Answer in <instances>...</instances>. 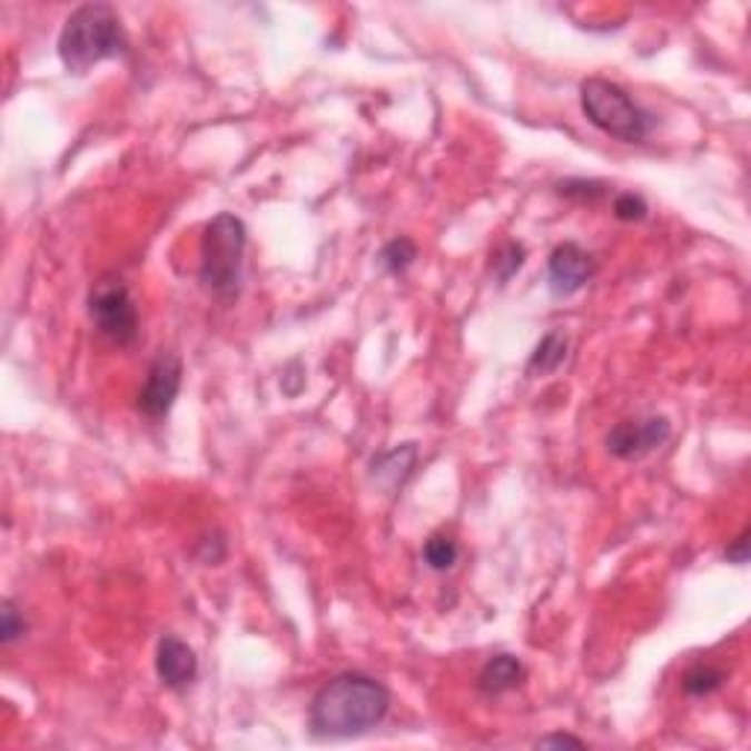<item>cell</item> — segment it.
I'll use <instances>...</instances> for the list:
<instances>
[{
  "instance_id": "obj_1",
  "label": "cell",
  "mask_w": 751,
  "mask_h": 751,
  "mask_svg": "<svg viewBox=\"0 0 751 751\" xmlns=\"http://www.w3.org/2000/svg\"><path fill=\"white\" fill-rule=\"evenodd\" d=\"M391 690L364 672H340L308 704V734L315 740H349L385 722Z\"/></svg>"
},
{
  "instance_id": "obj_2",
  "label": "cell",
  "mask_w": 751,
  "mask_h": 751,
  "mask_svg": "<svg viewBox=\"0 0 751 751\" xmlns=\"http://www.w3.org/2000/svg\"><path fill=\"white\" fill-rule=\"evenodd\" d=\"M130 41L121 16L109 3H82L66 18L57 41V53L68 73H89L91 68L127 53Z\"/></svg>"
},
{
  "instance_id": "obj_3",
  "label": "cell",
  "mask_w": 751,
  "mask_h": 751,
  "mask_svg": "<svg viewBox=\"0 0 751 751\" xmlns=\"http://www.w3.org/2000/svg\"><path fill=\"white\" fill-rule=\"evenodd\" d=\"M244 250H247V227L233 211H220L206 224L200 238V276L202 288L211 297L233 303L244 285Z\"/></svg>"
},
{
  "instance_id": "obj_4",
  "label": "cell",
  "mask_w": 751,
  "mask_h": 751,
  "mask_svg": "<svg viewBox=\"0 0 751 751\" xmlns=\"http://www.w3.org/2000/svg\"><path fill=\"white\" fill-rule=\"evenodd\" d=\"M579 95H582L584 118L605 136L625 145H640L652 136L654 118L616 82L605 77H590L582 82Z\"/></svg>"
},
{
  "instance_id": "obj_5",
  "label": "cell",
  "mask_w": 751,
  "mask_h": 751,
  "mask_svg": "<svg viewBox=\"0 0 751 751\" xmlns=\"http://www.w3.org/2000/svg\"><path fill=\"white\" fill-rule=\"evenodd\" d=\"M89 317L95 329L115 347H132L138 340V306L130 288L118 276H103L89 294Z\"/></svg>"
},
{
  "instance_id": "obj_6",
  "label": "cell",
  "mask_w": 751,
  "mask_h": 751,
  "mask_svg": "<svg viewBox=\"0 0 751 751\" xmlns=\"http://www.w3.org/2000/svg\"><path fill=\"white\" fill-rule=\"evenodd\" d=\"M672 435V423L661 414L652 417H631V421H620L605 437L607 453L620 461H640L652 455L654 449H661Z\"/></svg>"
},
{
  "instance_id": "obj_7",
  "label": "cell",
  "mask_w": 751,
  "mask_h": 751,
  "mask_svg": "<svg viewBox=\"0 0 751 751\" xmlns=\"http://www.w3.org/2000/svg\"><path fill=\"white\" fill-rule=\"evenodd\" d=\"M179 388H182V362L177 353L162 349L147 370L145 388L138 391V412L150 421H162L177 403Z\"/></svg>"
},
{
  "instance_id": "obj_8",
  "label": "cell",
  "mask_w": 751,
  "mask_h": 751,
  "mask_svg": "<svg viewBox=\"0 0 751 751\" xmlns=\"http://www.w3.org/2000/svg\"><path fill=\"white\" fill-rule=\"evenodd\" d=\"M596 274V261L584 247L575 241L557 244L550 253V270H546V285L555 299H566L579 294L584 285Z\"/></svg>"
},
{
  "instance_id": "obj_9",
  "label": "cell",
  "mask_w": 751,
  "mask_h": 751,
  "mask_svg": "<svg viewBox=\"0 0 751 751\" xmlns=\"http://www.w3.org/2000/svg\"><path fill=\"white\" fill-rule=\"evenodd\" d=\"M156 675L174 693H186L188 686L197 681V675H200L197 652L188 646L186 640H179L177 634H165L159 640V646H156Z\"/></svg>"
},
{
  "instance_id": "obj_10",
  "label": "cell",
  "mask_w": 751,
  "mask_h": 751,
  "mask_svg": "<svg viewBox=\"0 0 751 751\" xmlns=\"http://www.w3.org/2000/svg\"><path fill=\"white\" fill-rule=\"evenodd\" d=\"M417 458H421V449H417L414 441L394 446L388 453H379L370 461V482L394 496V493L403 491L405 482L414 476Z\"/></svg>"
},
{
  "instance_id": "obj_11",
  "label": "cell",
  "mask_w": 751,
  "mask_h": 751,
  "mask_svg": "<svg viewBox=\"0 0 751 751\" xmlns=\"http://www.w3.org/2000/svg\"><path fill=\"white\" fill-rule=\"evenodd\" d=\"M525 679V666L517 654H493L478 672L476 686L485 695H502L517 690Z\"/></svg>"
},
{
  "instance_id": "obj_12",
  "label": "cell",
  "mask_w": 751,
  "mask_h": 751,
  "mask_svg": "<svg viewBox=\"0 0 751 751\" xmlns=\"http://www.w3.org/2000/svg\"><path fill=\"white\" fill-rule=\"evenodd\" d=\"M566 353H570V338L566 332L552 329L541 338V344L534 347V353L525 362V373L528 376H552L555 370H561V364L566 362Z\"/></svg>"
},
{
  "instance_id": "obj_13",
  "label": "cell",
  "mask_w": 751,
  "mask_h": 751,
  "mask_svg": "<svg viewBox=\"0 0 751 751\" xmlns=\"http://www.w3.org/2000/svg\"><path fill=\"white\" fill-rule=\"evenodd\" d=\"M725 679H728L725 670L711 666V663H699V666L684 672L681 686H684L686 695H693V699H704V695H713L717 690H722Z\"/></svg>"
},
{
  "instance_id": "obj_14",
  "label": "cell",
  "mask_w": 751,
  "mask_h": 751,
  "mask_svg": "<svg viewBox=\"0 0 751 751\" xmlns=\"http://www.w3.org/2000/svg\"><path fill=\"white\" fill-rule=\"evenodd\" d=\"M417 256H421V250H417V244L412 241V238H405V235H399V238H391L385 247L379 250V265L385 274H405L408 267L417 261Z\"/></svg>"
},
{
  "instance_id": "obj_15",
  "label": "cell",
  "mask_w": 751,
  "mask_h": 751,
  "mask_svg": "<svg viewBox=\"0 0 751 751\" xmlns=\"http://www.w3.org/2000/svg\"><path fill=\"white\" fill-rule=\"evenodd\" d=\"M461 550L458 543L449 537V534H432L426 543H423V561H426L428 570H435V573H446V570H453L455 561H458Z\"/></svg>"
},
{
  "instance_id": "obj_16",
  "label": "cell",
  "mask_w": 751,
  "mask_h": 751,
  "mask_svg": "<svg viewBox=\"0 0 751 751\" xmlns=\"http://www.w3.org/2000/svg\"><path fill=\"white\" fill-rule=\"evenodd\" d=\"M525 265V247L520 241H505L491 253V270L500 283H508L511 276L517 274Z\"/></svg>"
},
{
  "instance_id": "obj_17",
  "label": "cell",
  "mask_w": 751,
  "mask_h": 751,
  "mask_svg": "<svg viewBox=\"0 0 751 751\" xmlns=\"http://www.w3.org/2000/svg\"><path fill=\"white\" fill-rule=\"evenodd\" d=\"M557 195L566 197L573 202H599L607 195V182H599V179H564L557 182Z\"/></svg>"
},
{
  "instance_id": "obj_18",
  "label": "cell",
  "mask_w": 751,
  "mask_h": 751,
  "mask_svg": "<svg viewBox=\"0 0 751 751\" xmlns=\"http://www.w3.org/2000/svg\"><path fill=\"white\" fill-rule=\"evenodd\" d=\"M27 620L24 614L18 611V605L12 602V599H3L0 602V643L3 646H12V643H18V640L24 638L27 634Z\"/></svg>"
},
{
  "instance_id": "obj_19",
  "label": "cell",
  "mask_w": 751,
  "mask_h": 751,
  "mask_svg": "<svg viewBox=\"0 0 751 751\" xmlns=\"http://www.w3.org/2000/svg\"><path fill=\"white\" fill-rule=\"evenodd\" d=\"M614 215L620 220H625V224H634V220H643L649 215V206L646 200L640 195H620L614 200Z\"/></svg>"
},
{
  "instance_id": "obj_20",
  "label": "cell",
  "mask_w": 751,
  "mask_h": 751,
  "mask_svg": "<svg viewBox=\"0 0 751 751\" xmlns=\"http://www.w3.org/2000/svg\"><path fill=\"white\" fill-rule=\"evenodd\" d=\"M749 537H751V532L749 528H743L740 537H737V541L725 550V561H731V564H745V561H749Z\"/></svg>"
},
{
  "instance_id": "obj_21",
  "label": "cell",
  "mask_w": 751,
  "mask_h": 751,
  "mask_svg": "<svg viewBox=\"0 0 751 751\" xmlns=\"http://www.w3.org/2000/svg\"><path fill=\"white\" fill-rule=\"evenodd\" d=\"M534 745H537V749H550V745H573V749H584V740H579V737L573 734H546Z\"/></svg>"
}]
</instances>
